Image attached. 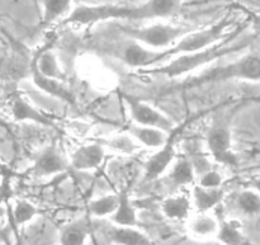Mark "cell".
<instances>
[{
    "mask_svg": "<svg viewBox=\"0 0 260 245\" xmlns=\"http://www.w3.org/2000/svg\"><path fill=\"white\" fill-rule=\"evenodd\" d=\"M180 0H145L139 4H81L73 9L65 24L93 25L106 20H146L174 14Z\"/></svg>",
    "mask_w": 260,
    "mask_h": 245,
    "instance_id": "1",
    "label": "cell"
},
{
    "mask_svg": "<svg viewBox=\"0 0 260 245\" xmlns=\"http://www.w3.org/2000/svg\"><path fill=\"white\" fill-rule=\"evenodd\" d=\"M241 30H243V25H239L235 30L231 32L228 38L212 47L205 48V50L197 51V52L180 55L162 65L139 70V73L147 74V75L167 76V78H182V76L189 75L190 73L198 70V69L207 68L215 61L221 60L226 56H230L248 47L251 42V38L238 40Z\"/></svg>",
    "mask_w": 260,
    "mask_h": 245,
    "instance_id": "2",
    "label": "cell"
},
{
    "mask_svg": "<svg viewBox=\"0 0 260 245\" xmlns=\"http://www.w3.org/2000/svg\"><path fill=\"white\" fill-rule=\"evenodd\" d=\"M229 80H260V55H245L235 61H230L223 65L213 66L203 73L189 78L184 83L179 84L177 89H192L196 86L207 84L222 83Z\"/></svg>",
    "mask_w": 260,
    "mask_h": 245,
    "instance_id": "3",
    "label": "cell"
},
{
    "mask_svg": "<svg viewBox=\"0 0 260 245\" xmlns=\"http://www.w3.org/2000/svg\"><path fill=\"white\" fill-rule=\"evenodd\" d=\"M230 24V17L226 15L223 19L218 20L217 23L205 28V29L203 28L202 29H192L170 48L157 50L152 68L162 65V64L168 63V61L173 60L180 55L197 52V51L217 45L218 42H221L231 35V32H226Z\"/></svg>",
    "mask_w": 260,
    "mask_h": 245,
    "instance_id": "4",
    "label": "cell"
},
{
    "mask_svg": "<svg viewBox=\"0 0 260 245\" xmlns=\"http://www.w3.org/2000/svg\"><path fill=\"white\" fill-rule=\"evenodd\" d=\"M189 28L169 23H154L146 27H121L128 40L139 42L152 50H167L189 33Z\"/></svg>",
    "mask_w": 260,
    "mask_h": 245,
    "instance_id": "5",
    "label": "cell"
},
{
    "mask_svg": "<svg viewBox=\"0 0 260 245\" xmlns=\"http://www.w3.org/2000/svg\"><path fill=\"white\" fill-rule=\"evenodd\" d=\"M122 99L128 109L134 124L155 127V129H160L169 134L175 132V124L164 112L159 111L150 103L137 98V97L131 96V94H122Z\"/></svg>",
    "mask_w": 260,
    "mask_h": 245,
    "instance_id": "6",
    "label": "cell"
},
{
    "mask_svg": "<svg viewBox=\"0 0 260 245\" xmlns=\"http://www.w3.org/2000/svg\"><path fill=\"white\" fill-rule=\"evenodd\" d=\"M207 149L216 163L222 165H235L238 163L233 147V135L226 127H213L207 135Z\"/></svg>",
    "mask_w": 260,
    "mask_h": 245,
    "instance_id": "7",
    "label": "cell"
},
{
    "mask_svg": "<svg viewBox=\"0 0 260 245\" xmlns=\"http://www.w3.org/2000/svg\"><path fill=\"white\" fill-rule=\"evenodd\" d=\"M175 134L172 135L169 141L160 149L155 150L154 154L146 160L144 165L145 179L152 182L161 177L162 174L172 169L173 164L177 160V150H175Z\"/></svg>",
    "mask_w": 260,
    "mask_h": 245,
    "instance_id": "8",
    "label": "cell"
},
{
    "mask_svg": "<svg viewBox=\"0 0 260 245\" xmlns=\"http://www.w3.org/2000/svg\"><path fill=\"white\" fill-rule=\"evenodd\" d=\"M221 223L212 212L194 211L187 221V233L194 240L207 241L217 239Z\"/></svg>",
    "mask_w": 260,
    "mask_h": 245,
    "instance_id": "9",
    "label": "cell"
},
{
    "mask_svg": "<svg viewBox=\"0 0 260 245\" xmlns=\"http://www.w3.org/2000/svg\"><path fill=\"white\" fill-rule=\"evenodd\" d=\"M106 158V147L101 142L81 145L70 157V164L74 169L80 172L94 170L101 167Z\"/></svg>",
    "mask_w": 260,
    "mask_h": 245,
    "instance_id": "10",
    "label": "cell"
},
{
    "mask_svg": "<svg viewBox=\"0 0 260 245\" xmlns=\"http://www.w3.org/2000/svg\"><path fill=\"white\" fill-rule=\"evenodd\" d=\"M68 168V160L55 146L43 149L33 163L32 172L38 177H50L58 174Z\"/></svg>",
    "mask_w": 260,
    "mask_h": 245,
    "instance_id": "11",
    "label": "cell"
},
{
    "mask_svg": "<svg viewBox=\"0 0 260 245\" xmlns=\"http://www.w3.org/2000/svg\"><path fill=\"white\" fill-rule=\"evenodd\" d=\"M160 210L168 220L187 223L194 212V206H193L190 196L185 193H177V195L168 196L167 198H164Z\"/></svg>",
    "mask_w": 260,
    "mask_h": 245,
    "instance_id": "12",
    "label": "cell"
},
{
    "mask_svg": "<svg viewBox=\"0 0 260 245\" xmlns=\"http://www.w3.org/2000/svg\"><path fill=\"white\" fill-rule=\"evenodd\" d=\"M126 131L131 134L142 147H147V149L152 150H157L164 146L170 140L172 135L174 134V132L169 134V132L162 131L160 129H155V127L141 126V125H136L134 122L127 127Z\"/></svg>",
    "mask_w": 260,
    "mask_h": 245,
    "instance_id": "13",
    "label": "cell"
},
{
    "mask_svg": "<svg viewBox=\"0 0 260 245\" xmlns=\"http://www.w3.org/2000/svg\"><path fill=\"white\" fill-rule=\"evenodd\" d=\"M30 70H32L33 84H35L41 91L53 97V98H57L60 99V101L66 102V103L69 104L75 103V97H74V94L63 85L62 81L43 76L42 74L38 71V69L36 68V65L33 63L32 65H30Z\"/></svg>",
    "mask_w": 260,
    "mask_h": 245,
    "instance_id": "14",
    "label": "cell"
},
{
    "mask_svg": "<svg viewBox=\"0 0 260 245\" xmlns=\"http://www.w3.org/2000/svg\"><path fill=\"white\" fill-rule=\"evenodd\" d=\"M190 197H192L194 211L212 212L213 208L217 207L225 198V191L222 188L211 190V188H203L201 186L194 185L192 188Z\"/></svg>",
    "mask_w": 260,
    "mask_h": 245,
    "instance_id": "15",
    "label": "cell"
},
{
    "mask_svg": "<svg viewBox=\"0 0 260 245\" xmlns=\"http://www.w3.org/2000/svg\"><path fill=\"white\" fill-rule=\"evenodd\" d=\"M10 111L15 121H29L42 126H52V121L23 97H15L13 99Z\"/></svg>",
    "mask_w": 260,
    "mask_h": 245,
    "instance_id": "16",
    "label": "cell"
},
{
    "mask_svg": "<svg viewBox=\"0 0 260 245\" xmlns=\"http://www.w3.org/2000/svg\"><path fill=\"white\" fill-rule=\"evenodd\" d=\"M108 238L114 245H154L144 231L129 226L113 225L108 230Z\"/></svg>",
    "mask_w": 260,
    "mask_h": 245,
    "instance_id": "17",
    "label": "cell"
},
{
    "mask_svg": "<svg viewBox=\"0 0 260 245\" xmlns=\"http://www.w3.org/2000/svg\"><path fill=\"white\" fill-rule=\"evenodd\" d=\"M41 19L45 25L56 20L66 19L73 12V0H41Z\"/></svg>",
    "mask_w": 260,
    "mask_h": 245,
    "instance_id": "18",
    "label": "cell"
},
{
    "mask_svg": "<svg viewBox=\"0 0 260 245\" xmlns=\"http://www.w3.org/2000/svg\"><path fill=\"white\" fill-rule=\"evenodd\" d=\"M38 69L41 74L46 78L56 79V80H61L63 79V71L61 69L58 58L56 53L53 52L51 48H43L40 52L36 55V57L32 61Z\"/></svg>",
    "mask_w": 260,
    "mask_h": 245,
    "instance_id": "19",
    "label": "cell"
},
{
    "mask_svg": "<svg viewBox=\"0 0 260 245\" xmlns=\"http://www.w3.org/2000/svg\"><path fill=\"white\" fill-rule=\"evenodd\" d=\"M113 225L117 226H129V228H137L139 225V218H137L136 207L134 206L128 192L123 191L119 193V205L116 212L111 218Z\"/></svg>",
    "mask_w": 260,
    "mask_h": 245,
    "instance_id": "20",
    "label": "cell"
},
{
    "mask_svg": "<svg viewBox=\"0 0 260 245\" xmlns=\"http://www.w3.org/2000/svg\"><path fill=\"white\" fill-rule=\"evenodd\" d=\"M89 236H90V226L88 221H74L61 230L60 245H85Z\"/></svg>",
    "mask_w": 260,
    "mask_h": 245,
    "instance_id": "21",
    "label": "cell"
},
{
    "mask_svg": "<svg viewBox=\"0 0 260 245\" xmlns=\"http://www.w3.org/2000/svg\"><path fill=\"white\" fill-rule=\"evenodd\" d=\"M103 145L106 149L121 155H135L140 151V149H142L136 139L127 131L123 134H116L107 137L103 141Z\"/></svg>",
    "mask_w": 260,
    "mask_h": 245,
    "instance_id": "22",
    "label": "cell"
},
{
    "mask_svg": "<svg viewBox=\"0 0 260 245\" xmlns=\"http://www.w3.org/2000/svg\"><path fill=\"white\" fill-rule=\"evenodd\" d=\"M169 177L172 183L177 187H185L194 182V167L193 163L185 157H178L169 170Z\"/></svg>",
    "mask_w": 260,
    "mask_h": 245,
    "instance_id": "23",
    "label": "cell"
},
{
    "mask_svg": "<svg viewBox=\"0 0 260 245\" xmlns=\"http://www.w3.org/2000/svg\"><path fill=\"white\" fill-rule=\"evenodd\" d=\"M119 205V193H109V195L101 196L94 198L89 203V213L93 218H109L113 216Z\"/></svg>",
    "mask_w": 260,
    "mask_h": 245,
    "instance_id": "24",
    "label": "cell"
},
{
    "mask_svg": "<svg viewBox=\"0 0 260 245\" xmlns=\"http://www.w3.org/2000/svg\"><path fill=\"white\" fill-rule=\"evenodd\" d=\"M217 240L222 245H248L241 225L236 220H228L221 223Z\"/></svg>",
    "mask_w": 260,
    "mask_h": 245,
    "instance_id": "25",
    "label": "cell"
},
{
    "mask_svg": "<svg viewBox=\"0 0 260 245\" xmlns=\"http://www.w3.org/2000/svg\"><path fill=\"white\" fill-rule=\"evenodd\" d=\"M236 205L239 210L248 216H255L260 213V193L250 190L241 191L236 198Z\"/></svg>",
    "mask_w": 260,
    "mask_h": 245,
    "instance_id": "26",
    "label": "cell"
},
{
    "mask_svg": "<svg viewBox=\"0 0 260 245\" xmlns=\"http://www.w3.org/2000/svg\"><path fill=\"white\" fill-rule=\"evenodd\" d=\"M38 215V208L27 200H19L15 202L12 211V218L15 225L22 226L32 221Z\"/></svg>",
    "mask_w": 260,
    "mask_h": 245,
    "instance_id": "27",
    "label": "cell"
},
{
    "mask_svg": "<svg viewBox=\"0 0 260 245\" xmlns=\"http://www.w3.org/2000/svg\"><path fill=\"white\" fill-rule=\"evenodd\" d=\"M223 183H225V177L222 175V173H220L218 170L208 169L201 175V178L197 180L196 185L201 186L203 188L218 190V188H222Z\"/></svg>",
    "mask_w": 260,
    "mask_h": 245,
    "instance_id": "28",
    "label": "cell"
},
{
    "mask_svg": "<svg viewBox=\"0 0 260 245\" xmlns=\"http://www.w3.org/2000/svg\"><path fill=\"white\" fill-rule=\"evenodd\" d=\"M234 7L238 8V9H240L243 13H245L246 17H248V22L251 24V28H253L255 36L260 37V14H258V13H255V12H253V10L248 9L246 7H243V5L235 4Z\"/></svg>",
    "mask_w": 260,
    "mask_h": 245,
    "instance_id": "29",
    "label": "cell"
},
{
    "mask_svg": "<svg viewBox=\"0 0 260 245\" xmlns=\"http://www.w3.org/2000/svg\"><path fill=\"white\" fill-rule=\"evenodd\" d=\"M250 186L254 191H256V192L260 193V177L253 178V179L250 180Z\"/></svg>",
    "mask_w": 260,
    "mask_h": 245,
    "instance_id": "30",
    "label": "cell"
},
{
    "mask_svg": "<svg viewBox=\"0 0 260 245\" xmlns=\"http://www.w3.org/2000/svg\"><path fill=\"white\" fill-rule=\"evenodd\" d=\"M32 2H33V4H35L36 9L40 10V9H41V8H40V3H41V0H32Z\"/></svg>",
    "mask_w": 260,
    "mask_h": 245,
    "instance_id": "31",
    "label": "cell"
},
{
    "mask_svg": "<svg viewBox=\"0 0 260 245\" xmlns=\"http://www.w3.org/2000/svg\"><path fill=\"white\" fill-rule=\"evenodd\" d=\"M95 245H96V244H95Z\"/></svg>",
    "mask_w": 260,
    "mask_h": 245,
    "instance_id": "32",
    "label": "cell"
}]
</instances>
